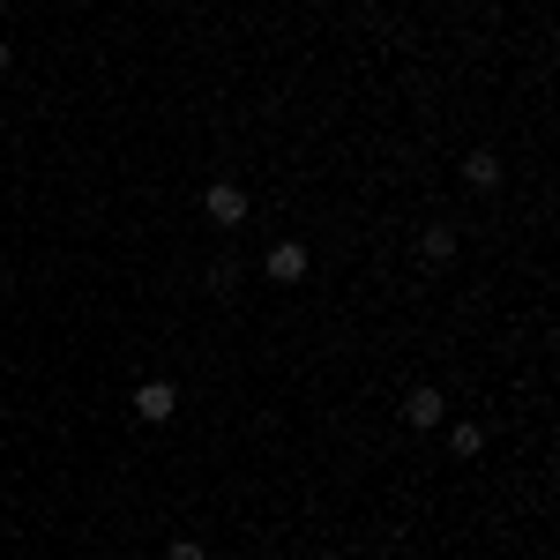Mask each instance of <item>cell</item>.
Wrapping results in <instances>:
<instances>
[{"label": "cell", "mask_w": 560, "mask_h": 560, "mask_svg": "<svg viewBox=\"0 0 560 560\" xmlns=\"http://www.w3.org/2000/svg\"><path fill=\"white\" fill-rule=\"evenodd\" d=\"M202 217H210L217 232H240V224H247V187H240V179H210V187H202Z\"/></svg>", "instance_id": "cell-1"}, {"label": "cell", "mask_w": 560, "mask_h": 560, "mask_svg": "<svg viewBox=\"0 0 560 560\" xmlns=\"http://www.w3.org/2000/svg\"><path fill=\"white\" fill-rule=\"evenodd\" d=\"M306 269H314V255H306L300 240H277V247L261 255V277H269V284H306Z\"/></svg>", "instance_id": "cell-2"}, {"label": "cell", "mask_w": 560, "mask_h": 560, "mask_svg": "<svg viewBox=\"0 0 560 560\" xmlns=\"http://www.w3.org/2000/svg\"><path fill=\"white\" fill-rule=\"evenodd\" d=\"M441 419H448V396H441V388L433 382H419V388H404V427H441Z\"/></svg>", "instance_id": "cell-3"}, {"label": "cell", "mask_w": 560, "mask_h": 560, "mask_svg": "<svg viewBox=\"0 0 560 560\" xmlns=\"http://www.w3.org/2000/svg\"><path fill=\"white\" fill-rule=\"evenodd\" d=\"M173 411H179V388L173 382H142V388H135V419H142V427H165Z\"/></svg>", "instance_id": "cell-4"}, {"label": "cell", "mask_w": 560, "mask_h": 560, "mask_svg": "<svg viewBox=\"0 0 560 560\" xmlns=\"http://www.w3.org/2000/svg\"><path fill=\"white\" fill-rule=\"evenodd\" d=\"M419 255H427L433 269H448V261H456V224H441V217H433L427 232H419Z\"/></svg>", "instance_id": "cell-5"}, {"label": "cell", "mask_w": 560, "mask_h": 560, "mask_svg": "<svg viewBox=\"0 0 560 560\" xmlns=\"http://www.w3.org/2000/svg\"><path fill=\"white\" fill-rule=\"evenodd\" d=\"M501 173H509V165H501L493 150H471V158H464V187H478V195H493V187H501Z\"/></svg>", "instance_id": "cell-6"}, {"label": "cell", "mask_w": 560, "mask_h": 560, "mask_svg": "<svg viewBox=\"0 0 560 560\" xmlns=\"http://www.w3.org/2000/svg\"><path fill=\"white\" fill-rule=\"evenodd\" d=\"M448 448H456L464 464H471V456H486V427H478V419H456V427H448Z\"/></svg>", "instance_id": "cell-7"}, {"label": "cell", "mask_w": 560, "mask_h": 560, "mask_svg": "<svg viewBox=\"0 0 560 560\" xmlns=\"http://www.w3.org/2000/svg\"><path fill=\"white\" fill-rule=\"evenodd\" d=\"M165 560H210V546H202V538H173V546H165Z\"/></svg>", "instance_id": "cell-8"}, {"label": "cell", "mask_w": 560, "mask_h": 560, "mask_svg": "<svg viewBox=\"0 0 560 560\" xmlns=\"http://www.w3.org/2000/svg\"><path fill=\"white\" fill-rule=\"evenodd\" d=\"M8 68H15V45H8V38H0V75H8Z\"/></svg>", "instance_id": "cell-9"}, {"label": "cell", "mask_w": 560, "mask_h": 560, "mask_svg": "<svg viewBox=\"0 0 560 560\" xmlns=\"http://www.w3.org/2000/svg\"><path fill=\"white\" fill-rule=\"evenodd\" d=\"M314 560H337V553H314Z\"/></svg>", "instance_id": "cell-10"}]
</instances>
